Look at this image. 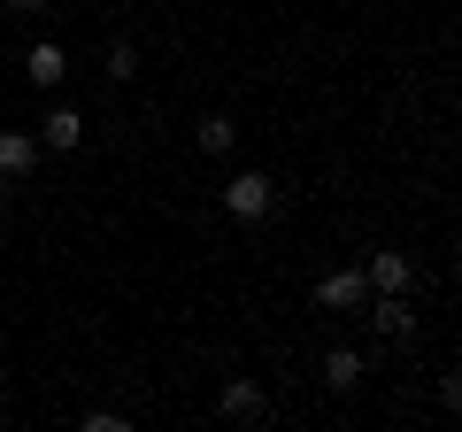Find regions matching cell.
<instances>
[{
	"label": "cell",
	"mask_w": 462,
	"mask_h": 432,
	"mask_svg": "<svg viewBox=\"0 0 462 432\" xmlns=\"http://www.w3.org/2000/svg\"><path fill=\"white\" fill-rule=\"evenodd\" d=\"M224 209H231V224H263V216L278 209V185H270V170H231Z\"/></svg>",
	"instance_id": "1"
},
{
	"label": "cell",
	"mask_w": 462,
	"mask_h": 432,
	"mask_svg": "<svg viewBox=\"0 0 462 432\" xmlns=\"http://www.w3.org/2000/svg\"><path fill=\"white\" fill-rule=\"evenodd\" d=\"M108 78H116V85L139 78V47H132V39H116V47H108Z\"/></svg>",
	"instance_id": "11"
},
{
	"label": "cell",
	"mask_w": 462,
	"mask_h": 432,
	"mask_svg": "<svg viewBox=\"0 0 462 432\" xmlns=\"http://www.w3.org/2000/svg\"><path fill=\"white\" fill-rule=\"evenodd\" d=\"M23 78H32V85H39V93H54V85H62V78H69V54H62V47H54V39H39V47H32V54H23Z\"/></svg>",
	"instance_id": "7"
},
{
	"label": "cell",
	"mask_w": 462,
	"mask_h": 432,
	"mask_svg": "<svg viewBox=\"0 0 462 432\" xmlns=\"http://www.w3.org/2000/svg\"><path fill=\"white\" fill-rule=\"evenodd\" d=\"M363 379H370V363H363L355 348H331V355H324V386H331V394H355Z\"/></svg>",
	"instance_id": "9"
},
{
	"label": "cell",
	"mask_w": 462,
	"mask_h": 432,
	"mask_svg": "<svg viewBox=\"0 0 462 432\" xmlns=\"http://www.w3.org/2000/svg\"><path fill=\"white\" fill-rule=\"evenodd\" d=\"M8 8H39V0H8Z\"/></svg>",
	"instance_id": "13"
},
{
	"label": "cell",
	"mask_w": 462,
	"mask_h": 432,
	"mask_svg": "<svg viewBox=\"0 0 462 432\" xmlns=\"http://www.w3.org/2000/svg\"><path fill=\"white\" fill-rule=\"evenodd\" d=\"M363 278H370V294H416V263L401 248H378L363 263Z\"/></svg>",
	"instance_id": "2"
},
{
	"label": "cell",
	"mask_w": 462,
	"mask_h": 432,
	"mask_svg": "<svg viewBox=\"0 0 462 432\" xmlns=\"http://www.w3.org/2000/svg\"><path fill=\"white\" fill-rule=\"evenodd\" d=\"M216 409H224L231 425H270V394H263V386H254V379H231Z\"/></svg>",
	"instance_id": "4"
},
{
	"label": "cell",
	"mask_w": 462,
	"mask_h": 432,
	"mask_svg": "<svg viewBox=\"0 0 462 432\" xmlns=\"http://www.w3.org/2000/svg\"><path fill=\"white\" fill-rule=\"evenodd\" d=\"M39 155H47V147H39V132H0V178H8V185L32 178Z\"/></svg>",
	"instance_id": "6"
},
{
	"label": "cell",
	"mask_w": 462,
	"mask_h": 432,
	"mask_svg": "<svg viewBox=\"0 0 462 432\" xmlns=\"http://www.w3.org/2000/svg\"><path fill=\"white\" fill-rule=\"evenodd\" d=\"M363 301H370V278H363V263L331 270V278L316 286V309H331V316H339V309H363Z\"/></svg>",
	"instance_id": "3"
},
{
	"label": "cell",
	"mask_w": 462,
	"mask_h": 432,
	"mask_svg": "<svg viewBox=\"0 0 462 432\" xmlns=\"http://www.w3.org/2000/svg\"><path fill=\"white\" fill-rule=\"evenodd\" d=\"M231 139H239V124H231L224 108H208V117L193 124V147H200V155H231Z\"/></svg>",
	"instance_id": "10"
},
{
	"label": "cell",
	"mask_w": 462,
	"mask_h": 432,
	"mask_svg": "<svg viewBox=\"0 0 462 432\" xmlns=\"http://www.w3.org/2000/svg\"><path fill=\"white\" fill-rule=\"evenodd\" d=\"M363 309H370V324H378L385 340H409V333H416V301H409V294H370Z\"/></svg>",
	"instance_id": "5"
},
{
	"label": "cell",
	"mask_w": 462,
	"mask_h": 432,
	"mask_svg": "<svg viewBox=\"0 0 462 432\" xmlns=\"http://www.w3.org/2000/svg\"><path fill=\"white\" fill-rule=\"evenodd\" d=\"M78 139H85V117H78V108H47V124H39V147H47V155H69Z\"/></svg>",
	"instance_id": "8"
},
{
	"label": "cell",
	"mask_w": 462,
	"mask_h": 432,
	"mask_svg": "<svg viewBox=\"0 0 462 432\" xmlns=\"http://www.w3.org/2000/svg\"><path fill=\"white\" fill-rule=\"evenodd\" d=\"M0 425H8V394H0Z\"/></svg>",
	"instance_id": "12"
}]
</instances>
